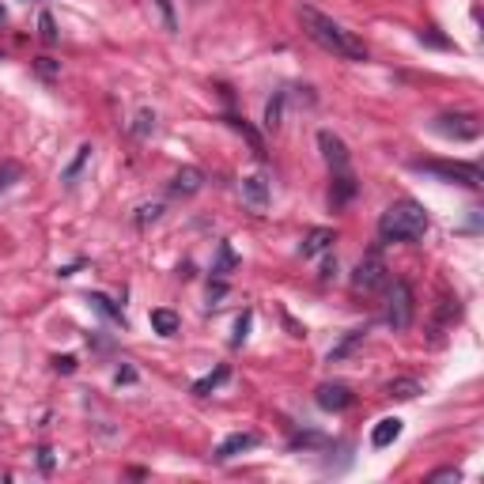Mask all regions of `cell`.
Masks as SVG:
<instances>
[{"mask_svg": "<svg viewBox=\"0 0 484 484\" xmlns=\"http://www.w3.org/2000/svg\"><path fill=\"white\" fill-rule=\"evenodd\" d=\"M299 23H302V30H307L310 42H318L326 53L345 57V60H367V46H363L352 30H345L340 23H333L329 15H321L318 8L302 4L299 8Z\"/></svg>", "mask_w": 484, "mask_h": 484, "instance_id": "6da1fadb", "label": "cell"}, {"mask_svg": "<svg viewBox=\"0 0 484 484\" xmlns=\"http://www.w3.org/2000/svg\"><path fill=\"white\" fill-rule=\"evenodd\" d=\"M428 212H424L420 200H393V205L382 212L378 219V238L382 242H416L428 235Z\"/></svg>", "mask_w": 484, "mask_h": 484, "instance_id": "7a4b0ae2", "label": "cell"}, {"mask_svg": "<svg viewBox=\"0 0 484 484\" xmlns=\"http://www.w3.org/2000/svg\"><path fill=\"white\" fill-rule=\"evenodd\" d=\"M412 310H416V299H412V288L405 280H393L390 284V295H386V326L393 333L409 329L412 326Z\"/></svg>", "mask_w": 484, "mask_h": 484, "instance_id": "3957f363", "label": "cell"}, {"mask_svg": "<svg viewBox=\"0 0 484 484\" xmlns=\"http://www.w3.org/2000/svg\"><path fill=\"white\" fill-rule=\"evenodd\" d=\"M416 170H424V174H435L442 182H458V186H469V189H480L484 186V174H480V167L477 163H424V159H416L412 163Z\"/></svg>", "mask_w": 484, "mask_h": 484, "instance_id": "277c9868", "label": "cell"}, {"mask_svg": "<svg viewBox=\"0 0 484 484\" xmlns=\"http://www.w3.org/2000/svg\"><path fill=\"white\" fill-rule=\"evenodd\" d=\"M390 284V276H386V265L371 254V257H363L356 272H352V288L356 291H378V288H386Z\"/></svg>", "mask_w": 484, "mask_h": 484, "instance_id": "5b68a950", "label": "cell"}, {"mask_svg": "<svg viewBox=\"0 0 484 484\" xmlns=\"http://www.w3.org/2000/svg\"><path fill=\"white\" fill-rule=\"evenodd\" d=\"M435 133L450 140H473V136H480V121L473 114H442L435 117Z\"/></svg>", "mask_w": 484, "mask_h": 484, "instance_id": "8992f818", "label": "cell"}, {"mask_svg": "<svg viewBox=\"0 0 484 484\" xmlns=\"http://www.w3.org/2000/svg\"><path fill=\"white\" fill-rule=\"evenodd\" d=\"M314 401H318V409H326V412H345L352 401H356V393H352L345 382H321L314 390Z\"/></svg>", "mask_w": 484, "mask_h": 484, "instance_id": "52a82bcc", "label": "cell"}, {"mask_svg": "<svg viewBox=\"0 0 484 484\" xmlns=\"http://www.w3.org/2000/svg\"><path fill=\"white\" fill-rule=\"evenodd\" d=\"M318 148H321V159L329 163L333 174H345V170H348V148H345V140H340L337 133H329V129H321V133H318Z\"/></svg>", "mask_w": 484, "mask_h": 484, "instance_id": "ba28073f", "label": "cell"}, {"mask_svg": "<svg viewBox=\"0 0 484 484\" xmlns=\"http://www.w3.org/2000/svg\"><path fill=\"white\" fill-rule=\"evenodd\" d=\"M238 189H242V200H246L254 212L269 208V182H265V174H246Z\"/></svg>", "mask_w": 484, "mask_h": 484, "instance_id": "9c48e42d", "label": "cell"}, {"mask_svg": "<svg viewBox=\"0 0 484 484\" xmlns=\"http://www.w3.org/2000/svg\"><path fill=\"white\" fill-rule=\"evenodd\" d=\"M257 442H261V435H257V431H235V435H227L224 442H219L212 458H216V461H227V458H235V454H242V450L257 447Z\"/></svg>", "mask_w": 484, "mask_h": 484, "instance_id": "30bf717a", "label": "cell"}, {"mask_svg": "<svg viewBox=\"0 0 484 484\" xmlns=\"http://www.w3.org/2000/svg\"><path fill=\"white\" fill-rule=\"evenodd\" d=\"M200 186H205V170H197V167H182L170 178V193L174 197H193V193H200Z\"/></svg>", "mask_w": 484, "mask_h": 484, "instance_id": "8fae6325", "label": "cell"}, {"mask_svg": "<svg viewBox=\"0 0 484 484\" xmlns=\"http://www.w3.org/2000/svg\"><path fill=\"white\" fill-rule=\"evenodd\" d=\"M333 231L329 227H314V231H307V238H302V246H299V254L302 257H318V254H326V250L333 246Z\"/></svg>", "mask_w": 484, "mask_h": 484, "instance_id": "7c38bea8", "label": "cell"}, {"mask_svg": "<svg viewBox=\"0 0 484 484\" xmlns=\"http://www.w3.org/2000/svg\"><path fill=\"white\" fill-rule=\"evenodd\" d=\"M397 435H401V420H397V416H382L375 428H371V447L382 450V447H390Z\"/></svg>", "mask_w": 484, "mask_h": 484, "instance_id": "4fadbf2b", "label": "cell"}, {"mask_svg": "<svg viewBox=\"0 0 484 484\" xmlns=\"http://www.w3.org/2000/svg\"><path fill=\"white\" fill-rule=\"evenodd\" d=\"M91 151H95L91 144H79V148H76V155H72V163H68L65 170H60V182H65L68 189L76 186V182H79V174H84V167L91 163Z\"/></svg>", "mask_w": 484, "mask_h": 484, "instance_id": "5bb4252c", "label": "cell"}, {"mask_svg": "<svg viewBox=\"0 0 484 484\" xmlns=\"http://www.w3.org/2000/svg\"><path fill=\"white\" fill-rule=\"evenodd\" d=\"M235 269H238V257H235V250H231V242H219V246H216V265H212V276H216V280H227Z\"/></svg>", "mask_w": 484, "mask_h": 484, "instance_id": "9a60e30c", "label": "cell"}, {"mask_svg": "<svg viewBox=\"0 0 484 484\" xmlns=\"http://www.w3.org/2000/svg\"><path fill=\"white\" fill-rule=\"evenodd\" d=\"M178 326H182V321H178L174 310H167V307H155V310H151V329H155L159 337H174Z\"/></svg>", "mask_w": 484, "mask_h": 484, "instance_id": "2e32d148", "label": "cell"}, {"mask_svg": "<svg viewBox=\"0 0 484 484\" xmlns=\"http://www.w3.org/2000/svg\"><path fill=\"white\" fill-rule=\"evenodd\" d=\"M352 193H356V178L348 174H333V208H340V205H348Z\"/></svg>", "mask_w": 484, "mask_h": 484, "instance_id": "e0dca14e", "label": "cell"}, {"mask_svg": "<svg viewBox=\"0 0 484 484\" xmlns=\"http://www.w3.org/2000/svg\"><path fill=\"white\" fill-rule=\"evenodd\" d=\"M420 393V382L416 378H393L390 386H386V397H393V401H412Z\"/></svg>", "mask_w": 484, "mask_h": 484, "instance_id": "ac0fdd59", "label": "cell"}, {"mask_svg": "<svg viewBox=\"0 0 484 484\" xmlns=\"http://www.w3.org/2000/svg\"><path fill=\"white\" fill-rule=\"evenodd\" d=\"M224 121H227V125H231V129H235V133H242V136H246V140H250V148H254V155H257V159H265V144H261V136H257V133H254V129H250V125H246V121H242V117H231V114H227Z\"/></svg>", "mask_w": 484, "mask_h": 484, "instance_id": "d6986e66", "label": "cell"}, {"mask_svg": "<svg viewBox=\"0 0 484 484\" xmlns=\"http://www.w3.org/2000/svg\"><path fill=\"white\" fill-rule=\"evenodd\" d=\"M363 337H367V329H352V333H348V337H345V340H340V345H337V348H329V363H337V359H345V356H348V352H352V348H356V345H359V340H363Z\"/></svg>", "mask_w": 484, "mask_h": 484, "instance_id": "ffe728a7", "label": "cell"}, {"mask_svg": "<svg viewBox=\"0 0 484 484\" xmlns=\"http://www.w3.org/2000/svg\"><path fill=\"white\" fill-rule=\"evenodd\" d=\"M224 378H227V367H216L212 375H205L200 382H193V393H197V397H208V390H216Z\"/></svg>", "mask_w": 484, "mask_h": 484, "instance_id": "44dd1931", "label": "cell"}, {"mask_svg": "<svg viewBox=\"0 0 484 484\" xmlns=\"http://www.w3.org/2000/svg\"><path fill=\"white\" fill-rule=\"evenodd\" d=\"M280 117H284V91L276 98H269L265 106V129H280Z\"/></svg>", "mask_w": 484, "mask_h": 484, "instance_id": "7402d4cb", "label": "cell"}, {"mask_svg": "<svg viewBox=\"0 0 484 484\" xmlns=\"http://www.w3.org/2000/svg\"><path fill=\"white\" fill-rule=\"evenodd\" d=\"M38 34H42V42H49V46L57 42V23H53V15H49V12L38 15Z\"/></svg>", "mask_w": 484, "mask_h": 484, "instance_id": "603a6c76", "label": "cell"}, {"mask_svg": "<svg viewBox=\"0 0 484 484\" xmlns=\"http://www.w3.org/2000/svg\"><path fill=\"white\" fill-rule=\"evenodd\" d=\"M159 216H163V205H159V200H155V205H140V208H136V224H140V227H144V224H155Z\"/></svg>", "mask_w": 484, "mask_h": 484, "instance_id": "cb8c5ba5", "label": "cell"}, {"mask_svg": "<svg viewBox=\"0 0 484 484\" xmlns=\"http://www.w3.org/2000/svg\"><path fill=\"white\" fill-rule=\"evenodd\" d=\"M87 299L95 302V307L103 310V314H110V318H114V321H121V310H117V307H114V302H110L106 295H98V291H95V295H87Z\"/></svg>", "mask_w": 484, "mask_h": 484, "instance_id": "d4e9b609", "label": "cell"}, {"mask_svg": "<svg viewBox=\"0 0 484 484\" xmlns=\"http://www.w3.org/2000/svg\"><path fill=\"white\" fill-rule=\"evenodd\" d=\"M151 129H155V114H151V110H140L136 114V136H148Z\"/></svg>", "mask_w": 484, "mask_h": 484, "instance_id": "484cf974", "label": "cell"}, {"mask_svg": "<svg viewBox=\"0 0 484 484\" xmlns=\"http://www.w3.org/2000/svg\"><path fill=\"white\" fill-rule=\"evenodd\" d=\"M250 318H254V314H250V310H246V314H242L238 321H235V337H231V345H242V340H246V329H250Z\"/></svg>", "mask_w": 484, "mask_h": 484, "instance_id": "4316f807", "label": "cell"}, {"mask_svg": "<svg viewBox=\"0 0 484 484\" xmlns=\"http://www.w3.org/2000/svg\"><path fill=\"white\" fill-rule=\"evenodd\" d=\"M321 442H326L321 435H314V431H307V435H295V439H291V450H299V447H321Z\"/></svg>", "mask_w": 484, "mask_h": 484, "instance_id": "83f0119b", "label": "cell"}, {"mask_svg": "<svg viewBox=\"0 0 484 484\" xmlns=\"http://www.w3.org/2000/svg\"><path fill=\"white\" fill-rule=\"evenodd\" d=\"M12 178H19V167L15 163H4V167H0V193L12 186Z\"/></svg>", "mask_w": 484, "mask_h": 484, "instance_id": "f1b7e54d", "label": "cell"}, {"mask_svg": "<svg viewBox=\"0 0 484 484\" xmlns=\"http://www.w3.org/2000/svg\"><path fill=\"white\" fill-rule=\"evenodd\" d=\"M53 367L60 371V375H72V371H76V356H57Z\"/></svg>", "mask_w": 484, "mask_h": 484, "instance_id": "f546056e", "label": "cell"}, {"mask_svg": "<svg viewBox=\"0 0 484 484\" xmlns=\"http://www.w3.org/2000/svg\"><path fill=\"white\" fill-rule=\"evenodd\" d=\"M155 8L163 12V19H167V30H174L178 23H174V8H170V0H155Z\"/></svg>", "mask_w": 484, "mask_h": 484, "instance_id": "4dcf8cb0", "label": "cell"}, {"mask_svg": "<svg viewBox=\"0 0 484 484\" xmlns=\"http://www.w3.org/2000/svg\"><path fill=\"white\" fill-rule=\"evenodd\" d=\"M431 480H461V469H454V466L435 469V473H431Z\"/></svg>", "mask_w": 484, "mask_h": 484, "instance_id": "1f68e13d", "label": "cell"}, {"mask_svg": "<svg viewBox=\"0 0 484 484\" xmlns=\"http://www.w3.org/2000/svg\"><path fill=\"white\" fill-rule=\"evenodd\" d=\"M38 72H42L46 79H53V76H57V65H53L49 57H38Z\"/></svg>", "mask_w": 484, "mask_h": 484, "instance_id": "d6a6232c", "label": "cell"}, {"mask_svg": "<svg viewBox=\"0 0 484 484\" xmlns=\"http://www.w3.org/2000/svg\"><path fill=\"white\" fill-rule=\"evenodd\" d=\"M114 382H117V386H121V382H125V386H129V382H136V371H133V367H117Z\"/></svg>", "mask_w": 484, "mask_h": 484, "instance_id": "836d02e7", "label": "cell"}, {"mask_svg": "<svg viewBox=\"0 0 484 484\" xmlns=\"http://www.w3.org/2000/svg\"><path fill=\"white\" fill-rule=\"evenodd\" d=\"M38 466H42L46 473L53 469V450H49V447H42V450H38Z\"/></svg>", "mask_w": 484, "mask_h": 484, "instance_id": "e575fe53", "label": "cell"}, {"mask_svg": "<svg viewBox=\"0 0 484 484\" xmlns=\"http://www.w3.org/2000/svg\"><path fill=\"white\" fill-rule=\"evenodd\" d=\"M224 295H227V284H224V280H216V284L208 288V299L216 302V299H224Z\"/></svg>", "mask_w": 484, "mask_h": 484, "instance_id": "d590c367", "label": "cell"}, {"mask_svg": "<svg viewBox=\"0 0 484 484\" xmlns=\"http://www.w3.org/2000/svg\"><path fill=\"white\" fill-rule=\"evenodd\" d=\"M420 42H431V46H447V38H439V34H431V30H424V34H420Z\"/></svg>", "mask_w": 484, "mask_h": 484, "instance_id": "8d00e7d4", "label": "cell"}, {"mask_svg": "<svg viewBox=\"0 0 484 484\" xmlns=\"http://www.w3.org/2000/svg\"><path fill=\"white\" fill-rule=\"evenodd\" d=\"M333 272H337V257H329V261H326V265H321V280H329V276H333Z\"/></svg>", "mask_w": 484, "mask_h": 484, "instance_id": "74e56055", "label": "cell"}, {"mask_svg": "<svg viewBox=\"0 0 484 484\" xmlns=\"http://www.w3.org/2000/svg\"><path fill=\"white\" fill-rule=\"evenodd\" d=\"M4 19H8V12H4V4H0V23H4Z\"/></svg>", "mask_w": 484, "mask_h": 484, "instance_id": "f35d334b", "label": "cell"}, {"mask_svg": "<svg viewBox=\"0 0 484 484\" xmlns=\"http://www.w3.org/2000/svg\"><path fill=\"white\" fill-rule=\"evenodd\" d=\"M0 60H4V57H0Z\"/></svg>", "mask_w": 484, "mask_h": 484, "instance_id": "ab89813d", "label": "cell"}]
</instances>
